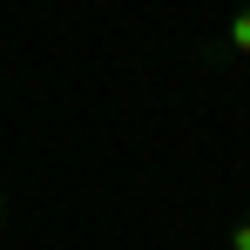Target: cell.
I'll use <instances>...</instances> for the list:
<instances>
[{
    "label": "cell",
    "instance_id": "obj_1",
    "mask_svg": "<svg viewBox=\"0 0 250 250\" xmlns=\"http://www.w3.org/2000/svg\"><path fill=\"white\" fill-rule=\"evenodd\" d=\"M223 54H230V61H250V0L244 7H230V21H223Z\"/></svg>",
    "mask_w": 250,
    "mask_h": 250
},
{
    "label": "cell",
    "instance_id": "obj_2",
    "mask_svg": "<svg viewBox=\"0 0 250 250\" xmlns=\"http://www.w3.org/2000/svg\"><path fill=\"white\" fill-rule=\"evenodd\" d=\"M223 250H250V209H244V216H230V230H223Z\"/></svg>",
    "mask_w": 250,
    "mask_h": 250
},
{
    "label": "cell",
    "instance_id": "obj_3",
    "mask_svg": "<svg viewBox=\"0 0 250 250\" xmlns=\"http://www.w3.org/2000/svg\"><path fill=\"white\" fill-rule=\"evenodd\" d=\"M0 230H7V189H0Z\"/></svg>",
    "mask_w": 250,
    "mask_h": 250
}]
</instances>
